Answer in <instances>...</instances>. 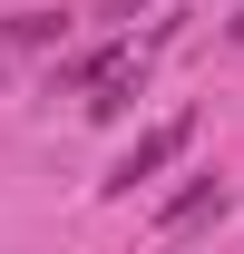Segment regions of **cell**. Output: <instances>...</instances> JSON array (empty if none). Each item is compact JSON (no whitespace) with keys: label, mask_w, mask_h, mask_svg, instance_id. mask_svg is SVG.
<instances>
[{"label":"cell","mask_w":244,"mask_h":254,"mask_svg":"<svg viewBox=\"0 0 244 254\" xmlns=\"http://www.w3.org/2000/svg\"><path fill=\"white\" fill-rule=\"evenodd\" d=\"M225 30H235V39H244V10H235V20H225Z\"/></svg>","instance_id":"5b68a950"},{"label":"cell","mask_w":244,"mask_h":254,"mask_svg":"<svg viewBox=\"0 0 244 254\" xmlns=\"http://www.w3.org/2000/svg\"><path fill=\"white\" fill-rule=\"evenodd\" d=\"M137 10H147V0H108V20H137Z\"/></svg>","instance_id":"277c9868"},{"label":"cell","mask_w":244,"mask_h":254,"mask_svg":"<svg viewBox=\"0 0 244 254\" xmlns=\"http://www.w3.org/2000/svg\"><path fill=\"white\" fill-rule=\"evenodd\" d=\"M225 205H235V186H225V176H195V186H176L166 205H156V235H185V225L225 215Z\"/></svg>","instance_id":"7a4b0ae2"},{"label":"cell","mask_w":244,"mask_h":254,"mask_svg":"<svg viewBox=\"0 0 244 254\" xmlns=\"http://www.w3.org/2000/svg\"><path fill=\"white\" fill-rule=\"evenodd\" d=\"M0 30L20 39V49H49V39H59V10H20V20H0Z\"/></svg>","instance_id":"3957f363"},{"label":"cell","mask_w":244,"mask_h":254,"mask_svg":"<svg viewBox=\"0 0 244 254\" xmlns=\"http://www.w3.org/2000/svg\"><path fill=\"white\" fill-rule=\"evenodd\" d=\"M185 147H195V108H176V118H156L147 137H137V147H127V157L108 166V195H127L137 176H166V166H176Z\"/></svg>","instance_id":"6da1fadb"}]
</instances>
